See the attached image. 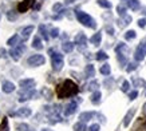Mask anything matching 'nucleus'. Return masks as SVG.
<instances>
[{"label": "nucleus", "instance_id": "nucleus-26", "mask_svg": "<svg viewBox=\"0 0 146 131\" xmlns=\"http://www.w3.org/2000/svg\"><path fill=\"white\" fill-rule=\"evenodd\" d=\"M98 87H99V83L97 80H93L91 83L87 84V90H90V91H98Z\"/></svg>", "mask_w": 146, "mask_h": 131}, {"label": "nucleus", "instance_id": "nucleus-34", "mask_svg": "<svg viewBox=\"0 0 146 131\" xmlns=\"http://www.w3.org/2000/svg\"><path fill=\"white\" fill-rule=\"evenodd\" d=\"M129 88H130V83H129L127 80H125L123 83H122V87H121V90H122L123 92H127Z\"/></svg>", "mask_w": 146, "mask_h": 131}, {"label": "nucleus", "instance_id": "nucleus-27", "mask_svg": "<svg viewBox=\"0 0 146 131\" xmlns=\"http://www.w3.org/2000/svg\"><path fill=\"white\" fill-rule=\"evenodd\" d=\"M98 5H101L102 8H111V3L109 0H98Z\"/></svg>", "mask_w": 146, "mask_h": 131}, {"label": "nucleus", "instance_id": "nucleus-9", "mask_svg": "<svg viewBox=\"0 0 146 131\" xmlns=\"http://www.w3.org/2000/svg\"><path fill=\"white\" fill-rule=\"evenodd\" d=\"M20 86L24 90H31L35 86V80L34 79H23V80H20Z\"/></svg>", "mask_w": 146, "mask_h": 131}, {"label": "nucleus", "instance_id": "nucleus-29", "mask_svg": "<svg viewBox=\"0 0 146 131\" xmlns=\"http://www.w3.org/2000/svg\"><path fill=\"white\" fill-rule=\"evenodd\" d=\"M137 36V34H135V31H133V30H130V31H127L126 34H125V39H127V40H133L134 38Z\"/></svg>", "mask_w": 146, "mask_h": 131}, {"label": "nucleus", "instance_id": "nucleus-41", "mask_svg": "<svg viewBox=\"0 0 146 131\" xmlns=\"http://www.w3.org/2000/svg\"><path fill=\"white\" fill-rule=\"evenodd\" d=\"M52 9H54V12H58V11H60V9H62V4H60V3H56V4H54Z\"/></svg>", "mask_w": 146, "mask_h": 131}, {"label": "nucleus", "instance_id": "nucleus-3", "mask_svg": "<svg viewBox=\"0 0 146 131\" xmlns=\"http://www.w3.org/2000/svg\"><path fill=\"white\" fill-rule=\"evenodd\" d=\"M50 52L52 54V55H51V60H52L54 71H60L63 67V55L59 52H54L52 50H51Z\"/></svg>", "mask_w": 146, "mask_h": 131}, {"label": "nucleus", "instance_id": "nucleus-16", "mask_svg": "<svg viewBox=\"0 0 146 131\" xmlns=\"http://www.w3.org/2000/svg\"><path fill=\"white\" fill-rule=\"evenodd\" d=\"M102 40V34L101 32H97V34H94L91 38H90V43L94 44V46H98V44L101 43Z\"/></svg>", "mask_w": 146, "mask_h": 131}, {"label": "nucleus", "instance_id": "nucleus-46", "mask_svg": "<svg viewBox=\"0 0 146 131\" xmlns=\"http://www.w3.org/2000/svg\"><path fill=\"white\" fill-rule=\"evenodd\" d=\"M4 54H5V51L1 48V50H0V56H4Z\"/></svg>", "mask_w": 146, "mask_h": 131}, {"label": "nucleus", "instance_id": "nucleus-18", "mask_svg": "<svg viewBox=\"0 0 146 131\" xmlns=\"http://www.w3.org/2000/svg\"><path fill=\"white\" fill-rule=\"evenodd\" d=\"M16 115H19V116H30V115H31V109L23 107V109H20L18 112H16Z\"/></svg>", "mask_w": 146, "mask_h": 131}, {"label": "nucleus", "instance_id": "nucleus-25", "mask_svg": "<svg viewBox=\"0 0 146 131\" xmlns=\"http://www.w3.org/2000/svg\"><path fill=\"white\" fill-rule=\"evenodd\" d=\"M99 72H101L102 75H109V74L111 72L110 66H109V64H103L101 68H99Z\"/></svg>", "mask_w": 146, "mask_h": 131}, {"label": "nucleus", "instance_id": "nucleus-43", "mask_svg": "<svg viewBox=\"0 0 146 131\" xmlns=\"http://www.w3.org/2000/svg\"><path fill=\"white\" fill-rule=\"evenodd\" d=\"M18 128H19V131H27V128H28V126H27L26 123H24V124H19V126H18Z\"/></svg>", "mask_w": 146, "mask_h": 131}, {"label": "nucleus", "instance_id": "nucleus-42", "mask_svg": "<svg viewBox=\"0 0 146 131\" xmlns=\"http://www.w3.org/2000/svg\"><path fill=\"white\" fill-rule=\"evenodd\" d=\"M12 12H13V11H9L8 15H7L9 20H15V19H16V13H12Z\"/></svg>", "mask_w": 146, "mask_h": 131}, {"label": "nucleus", "instance_id": "nucleus-33", "mask_svg": "<svg viewBox=\"0 0 146 131\" xmlns=\"http://www.w3.org/2000/svg\"><path fill=\"white\" fill-rule=\"evenodd\" d=\"M123 20H121V27H125V26H127L129 23L131 22V16H123Z\"/></svg>", "mask_w": 146, "mask_h": 131}, {"label": "nucleus", "instance_id": "nucleus-5", "mask_svg": "<svg viewBox=\"0 0 146 131\" xmlns=\"http://www.w3.org/2000/svg\"><path fill=\"white\" fill-rule=\"evenodd\" d=\"M145 56H146V40L145 42H142V43L138 46L137 50H135V54H134V58H135V60L137 62L143 60Z\"/></svg>", "mask_w": 146, "mask_h": 131}, {"label": "nucleus", "instance_id": "nucleus-28", "mask_svg": "<svg viewBox=\"0 0 146 131\" xmlns=\"http://www.w3.org/2000/svg\"><path fill=\"white\" fill-rule=\"evenodd\" d=\"M95 58H97V60L101 62V60H106L107 58H109V55H107L105 51H99V52L97 54V56H95Z\"/></svg>", "mask_w": 146, "mask_h": 131}, {"label": "nucleus", "instance_id": "nucleus-13", "mask_svg": "<svg viewBox=\"0 0 146 131\" xmlns=\"http://www.w3.org/2000/svg\"><path fill=\"white\" fill-rule=\"evenodd\" d=\"M95 115V112H93V111H87V112H82L79 115V119L80 122H89L90 119H93V116Z\"/></svg>", "mask_w": 146, "mask_h": 131}, {"label": "nucleus", "instance_id": "nucleus-49", "mask_svg": "<svg viewBox=\"0 0 146 131\" xmlns=\"http://www.w3.org/2000/svg\"><path fill=\"white\" fill-rule=\"evenodd\" d=\"M142 13H145V15H146V8H143V9H142Z\"/></svg>", "mask_w": 146, "mask_h": 131}, {"label": "nucleus", "instance_id": "nucleus-14", "mask_svg": "<svg viewBox=\"0 0 146 131\" xmlns=\"http://www.w3.org/2000/svg\"><path fill=\"white\" fill-rule=\"evenodd\" d=\"M3 91L5 94H11V92L15 91V84L12 82H4L3 83Z\"/></svg>", "mask_w": 146, "mask_h": 131}, {"label": "nucleus", "instance_id": "nucleus-1", "mask_svg": "<svg viewBox=\"0 0 146 131\" xmlns=\"http://www.w3.org/2000/svg\"><path fill=\"white\" fill-rule=\"evenodd\" d=\"M78 86H76L72 80H64L62 84H59L56 88V95L58 98L60 99H64V98H70V96H74L78 94Z\"/></svg>", "mask_w": 146, "mask_h": 131}, {"label": "nucleus", "instance_id": "nucleus-2", "mask_svg": "<svg viewBox=\"0 0 146 131\" xmlns=\"http://www.w3.org/2000/svg\"><path fill=\"white\" fill-rule=\"evenodd\" d=\"M75 15H76L78 22H79L80 24H83L84 27H89V28H95V27H97L95 20H94L90 15H87L86 12H83V11H76Z\"/></svg>", "mask_w": 146, "mask_h": 131}, {"label": "nucleus", "instance_id": "nucleus-10", "mask_svg": "<svg viewBox=\"0 0 146 131\" xmlns=\"http://www.w3.org/2000/svg\"><path fill=\"white\" fill-rule=\"evenodd\" d=\"M78 109V103L76 102H71L68 105L66 106V109H64V115H71V114H74Z\"/></svg>", "mask_w": 146, "mask_h": 131}, {"label": "nucleus", "instance_id": "nucleus-19", "mask_svg": "<svg viewBox=\"0 0 146 131\" xmlns=\"http://www.w3.org/2000/svg\"><path fill=\"white\" fill-rule=\"evenodd\" d=\"M84 72H86V76H87V78H93L94 74H95L94 66L93 64H87V66H86V70H84Z\"/></svg>", "mask_w": 146, "mask_h": 131}, {"label": "nucleus", "instance_id": "nucleus-30", "mask_svg": "<svg viewBox=\"0 0 146 131\" xmlns=\"http://www.w3.org/2000/svg\"><path fill=\"white\" fill-rule=\"evenodd\" d=\"M117 12H118V15H121V16H126V7L119 4L117 7Z\"/></svg>", "mask_w": 146, "mask_h": 131}, {"label": "nucleus", "instance_id": "nucleus-4", "mask_svg": "<svg viewBox=\"0 0 146 131\" xmlns=\"http://www.w3.org/2000/svg\"><path fill=\"white\" fill-rule=\"evenodd\" d=\"M44 56L43 55H40V54H35V55H31V56L28 58V60H27V63L30 66H32V67H38V66H42L44 64Z\"/></svg>", "mask_w": 146, "mask_h": 131}, {"label": "nucleus", "instance_id": "nucleus-23", "mask_svg": "<svg viewBox=\"0 0 146 131\" xmlns=\"http://www.w3.org/2000/svg\"><path fill=\"white\" fill-rule=\"evenodd\" d=\"M18 42H19V36L18 35H13L12 38H9V39H8L7 44H8V46H11V47H16V46H18Z\"/></svg>", "mask_w": 146, "mask_h": 131}, {"label": "nucleus", "instance_id": "nucleus-11", "mask_svg": "<svg viewBox=\"0 0 146 131\" xmlns=\"http://www.w3.org/2000/svg\"><path fill=\"white\" fill-rule=\"evenodd\" d=\"M134 114H135V109H131V110H129L127 114L125 115V118H123V126L125 127H127L129 124H130V122H131V119H133V116H134Z\"/></svg>", "mask_w": 146, "mask_h": 131}, {"label": "nucleus", "instance_id": "nucleus-51", "mask_svg": "<svg viewBox=\"0 0 146 131\" xmlns=\"http://www.w3.org/2000/svg\"><path fill=\"white\" fill-rule=\"evenodd\" d=\"M43 131H47V130H43Z\"/></svg>", "mask_w": 146, "mask_h": 131}, {"label": "nucleus", "instance_id": "nucleus-24", "mask_svg": "<svg viewBox=\"0 0 146 131\" xmlns=\"http://www.w3.org/2000/svg\"><path fill=\"white\" fill-rule=\"evenodd\" d=\"M0 131H9V126H8V119L3 118L1 123H0Z\"/></svg>", "mask_w": 146, "mask_h": 131}, {"label": "nucleus", "instance_id": "nucleus-39", "mask_svg": "<svg viewBox=\"0 0 146 131\" xmlns=\"http://www.w3.org/2000/svg\"><path fill=\"white\" fill-rule=\"evenodd\" d=\"M133 83L135 84V86H143V84H145V82H143V80H142V79H133Z\"/></svg>", "mask_w": 146, "mask_h": 131}, {"label": "nucleus", "instance_id": "nucleus-7", "mask_svg": "<svg viewBox=\"0 0 146 131\" xmlns=\"http://www.w3.org/2000/svg\"><path fill=\"white\" fill-rule=\"evenodd\" d=\"M34 4H35V0H23L22 3H19L18 11L20 13H24L31 8V7H34Z\"/></svg>", "mask_w": 146, "mask_h": 131}, {"label": "nucleus", "instance_id": "nucleus-12", "mask_svg": "<svg viewBox=\"0 0 146 131\" xmlns=\"http://www.w3.org/2000/svg\"><path fill=\"white\" fill-rule=\"evenodd\" d=\"M35 90H30V91H27V92H23L22 95H20V98H19V101L20 102H26L28 101V99H31V98H34L35 96Z\"/></svg>", "mask_w": 146, "mask_h": 131}, {"label": "nucleus", "instance_id": "nucleus-8", "mask_svg": "<svg viewBox=\"0 0 146 131\" xmlns=\"http://www.w3.org/2000/svg\"><path fill=\"white\" fill-rule=\"evenodd\" d=\"M75 44H78V47H80V48L86 47V44H87V38L84 36L83 32H79V34L75 36Z\"/></svg>", "mask_w": 146, "mask_h": 131}, {"label": "nucleus", "instance_id": "nucleus-36", "mask_svg": "<svg viewBox=\"0 0 146 131\" xmlns=\"http://www.w3.org/2000/svg\"><path fill=\"white\" fill-rule=\"evenodd\" d=\"M137 95H138V91H131L129 94V99H130V101H134V99L137 98Z\"/></svg>", "mask_w": 146, "mask_h": 131}, {"label": "nucleus", "instance_id": "nucleus-22", "mask_svg": "<svg viewBox=\"0 0 146 131\" xmlns=\"http://www.w3.org/2000/svg\"><path fill=\"white\" fill-rule=\"evenodd\" d=\"M32 47L36 48V50H42V48H43L42 40H40L38 36H35V38H34V42H32Z\"/></svg>", "mask_w": 146, "mask_h": 131}, {"label": "nucleus", "instance_id": "nucleus-15", "mask_svg": "<svg viewBox=\"0 0 146 131\" xmlns=\"http://www.w3.org/2000/svg\"><path fill=\"white\" fill-rule=\"evenodd\" d=\"M32 32H34V26H28V27H26V28H23V31H22V38L24 40L28 39Z\"/></svg>", "mask_w": 146, "mask_h": 131}, {"label": "nucleus", "instance_id": "nucleus-47", "mask_svg": "<svg viewBox=\"0 0 146 131\" xmlns=\"http://www.w3.org/2000/svg\"><path fill=\"white\" fill-rule=\"evenodd\" d=\"M75 0H66V4H71V3H74Z\"/></svg>", "mask_w": 146, "mask_h": 131}, {"label": "nucleus", "instance_id": "nucleus-6", "mask_svg": "<svg viewBox=\"0 0 146 131\" xmlns=\"http://www.w3.org/2000/svg\"><path fill=\"white\" fill-rule=\"evenodd\" d=\"M24 44L19 43L16 47H12V50L9 51V55H11V58H12L13 60H19L20 59V55L23 54V51H24Z\"/></svg>", "mask_w": 146, "mask_h": 131}, {"label": "nucleus", "instance_id": "nucleus-40", "mask_svg": "<svg viewBox=\"0 0 146 131\" xmlns=\"http://www.w3.org/2000/svg\"><path fill=\"white\" fill-rule=\"evenodd\" d=\"M51 36H52V38H58V36H59V30H58V28H52V30H51Z\"/></svg>", "mask_w": 146, "mask_h": 131}, {"label": "nucleus", "instance_id": "nucleus-20", "mask_svg": "<svg viewBox=\"0 0 146 131\" xmlns=\"http://www.w3.org/2000/svg\"><path fill=\"white\" fill-rule=\"evenodd\" d=\"M129 8L133 9V11H137V9H139V0H129Z\"/></svg>", "mask_w": 146, "mask_h": 131}, {"label": "nucleus", "instance_id": "nucleus-44", "mask_svg": "<svg viewBox=\"0 0 146 131\" xmlns=\"http://www.w3.org/2000/svg\"><path fill=\"white\" fill-rule=\"evenodd\" d=\"M106 30H107V32H109V35H114V28H113V27L107 26V27H106Z\"/></svg>", "mask_w": 146, "mask_h": 131}, {"label": "nucleus", "instance_id": "nucleus-48", "mask_svg": "<svg viewBox=\"0 0 146 131\" xmlns=\"http://www.w3.org/2000/svg\"><path fill=\"white\" fill-rule=\"evenodd\" d=\"M142 131H146V123L143 124V127H142Z\"/></svg>", "mask_w": 146, "mask_h": 131}, {"label": "nucleus", "instance_id": "nucleus-52", "mask_svg": "<svg viewBox=\"0 0 146 131\" xmlns=\"http://www.w3.org/2000/svg\"><path fill=\"white\" fill-rule=\"evenodd\" d=\"M145 95H146V92H145Z\"/></svg>", "mask_w": 146, "mask_h": 131}, {"label": "nucleus", "instance_id": "nucleus-50", "mask_svg": "<svg viewBox=\"0 0 146 131\" xmlns=\"http://www.w3.org/2000/svg\"><path fill=\"white\" fill-rule=\"evenodd\" d=\"M0 19H1V15H0Z\"/></svg>", "mask_w": 146, "mask_h": 131}, {"label": "nucleus", "instance_id": "nucleus-17", "mask_svg": "<svg viewBox=\"0 0 146 131\" xmlns=\"http://www.w3.org/2000/svg\"><path fill=\"white\" fill-rule=\"evenodd\" d=\"M101 98H102V94L99 91H94L93 95H91V103L93 105H98L101 102Z\"/></svg>", "mask_w": 146, "mask_h": 131}, {"label": "nucleus", "instance_id": "nucleus-35", "mask_svg": "<svg viewBox=\"0 0 146 131\" xmlns=\"http://www.w3.org/2000/svg\"><path fill=\"white\" fill-rule=\"evenodd\" d=\"M135 68H137V63H130L129 67L126 68V71H127V72H131V71H134Z\"/></svg>", "mask_w": 146, "mask_h": 131}, {"label": "nucleus", "instance_id": "nucleus-31", "mask_svg": "<svg viewBox=\"0 0 146 131\" xmlns=\"http://www.w3.org/2000/svg\"><path fill=\"white\" fill-rule=\"evenodd\" d=\"M74 131H86V126H84V123L83 122L76 123L75 126H74Z\"/></svg>", "mask_w": 146, "mask_h": 131}, {"label": "nucleus", "instance_id": "nucleus-21", "mask_svg": "<svg viewBox=\"0 0 146 131\" xmlns=\"http://www.w3.org/2000/svg\"><path fill=\"white\" fill-rule=\"evenodd\" d=\"M62 48H63V51L64 52H71L72 50H74V43H71V42H64L63 43V46H62Z\"/></svg>", "mask_w": 146, "mask_h": 131}, {"label": "nucleus", "instance_id": "nucleus-38", "mask_svg": "<svg viewBox=\"0 0 146 131\" xmlns=\"http://www.w3.org/2000/svg\"><path fill=\"white\" fill-rule=\"evenodd\" d=\"M138 26L141 27V28H145V27H146V19L145 18L139 19V20H138Z\"/></svg>", "mask_w": 146, "mask_h": 131}, {"label": "nucleus", "instance_id": "nucleus-45", "mask_svg": "<svg viewBox=\"0 0 146 131\" xmlns=\"http://www.w3.org/2000/svg\"><path fill=\"white\" fill-rule=\"evenodd\" d=\"M142 112H143V115L146 116V103L143 105V107H142Z\"/></svg>", "mask_w": 146, "mask_h": 131}, {"label": "nucleus", "instance_id": "nucleus-32", "mask_svg": "<svg viewBox=\"0 0 146 131\" xmlns=\"http://www.w3.org/2000/svg\"><path fill=\"white\" fill-rule=\"evenodd\" d=\"M39 31H40V34H42V36L44 38V40H48V35H47V31H46V26H42L39 27Z\"/></svg>", "mask_w": 146, "mask_h": 131}, {"label": "nucleus", "instance_id": "nucleus-37", "mask_svg": "<svg viewBox=\"0 0 146 131\" xmlns=\"http://www.w3.org/2000/svg\"><path fill=\"white\" fill-rule=\"evenodd\" d=\"M99 128H101V127H99V124H97V123H95V124H91V126L89 127V131H99Z\"/></svg>", "mask_w": 146, "mask_h": 131}]
</instances>
